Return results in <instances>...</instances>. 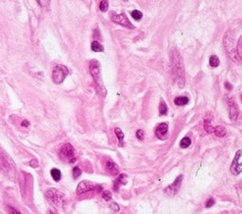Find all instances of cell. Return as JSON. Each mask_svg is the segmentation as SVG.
<instances>
[{
    "instance_id": "obj_1",
    "label": "cell",
    "mask_w": 242,
    "mask_h": 214,
    "mask_svg": "<svg viewBox=\"0 0 242 214\" xmlns=\"http://www.w3.org/2000/svg\"><path fill=\"white\" fill-rule=\"evenodd\" d=\"M170 59H171V67L173 79L179 85V87H184L185 85V70L183 59L176 48H173L170 52Z\"/></svg>"
},
{
    "instance_id": "obj_2",
    "label": "cell",
    "mask_w": 242,
    "mask_h": 214,
    "mask_svg": "<svg viewBox=\"0 0 242 214\" xmlns=\"http://www.w3.org/2000/svg\"><path fill=\"white\" fill-rule=\"evenodd\" d=\"M90 72H91V75H92L93 79L95 80L98 91L102 96H105L106 95H107V91H106V89L104 87L102 78H101V74H100V69H99V63L97 59H92L90 62Z\"/></svg>"
},
{
    "instance_id": "obj_3",
    "label": "cell",
    "mask_w": 242,
    "mask_h": 214,
    "mask_svg": "<svg viewBox=\"0 0 242 214\" xmlns=\"http://www.w3.org/2000/svg\"><path fill=\"white\" fill-rule=\"evenodd\" d=\"M223 45H224V48L226 50L227 55L229 56V58L232 59L234 62H237L238 55H237L236 47L235 46V36L231 29L228 30L224 35Z\"/></svg>"
},
{
    "instance_id": "obj_4",
    "label": "cell",
    "mask_w": 242,
    "mask_h": 214,
    "mask_svg": "<svg viewBox=\"0 0 242 214\" xmlns=\"http://www.w3.org/2000/svg\"><path fill=\"white\" fill-rule=\"evenodd\" d=\"M59 155L63 159H65L70 163H73L76 161L75 150L70 143H65L62 147H60V149L59 151Z\"/></svg>"
},
{
    "instance_id": "obj_5",
    "label": "cell",
    "mask_w": 242,
    "mask_h": 214,
    "mask_svg": "<svg viewBox=\"0 0 242 214\" xmlns=\"http://www.w3.org/2000/svg\"><path fill=\"white\" fill-rule=\"evenodd\" d=\"M69 71L65 65H56L52 72V79L56 84L62 83L67 76Z\"/></svg>"
},
{
    "instance_id": "obj_6",
    "label": "cell",
    "mask_w": 242,
    "mask_h": 214,
    "mask_svg": "<svg viewBox=\"0 0 242 214\" xmlns=\"http://www.w3.org/2000/svg\"><path fill=\"white\" fill-rule=\"evenodd\" d=\"M47 195L48 199L52 202L55 206L57 207H63L64 203H65V198H64V194L59 192L57 189H50L47 192L45 193Z\"/></svg>"
},
{
    "instance_id": "obj_7",
    "label": "cell",
    "mask_w": 242,
    "mask_h": 214,
    "mask_svg": "<svg viewBox=\"0 0 242 214\" xmlns=\"http://www.w3.org/2000/svg\"><path fill=\"white\" fill-rule=\"evenodd\" d=\"M110 18L113 22L119 24L123 26L129 27V28H133L132 24L129 21L128 17L126 16L125 13H121V14H117L115 11H111L110 12Z\"/></svg>"
},
{
    "instance_id": "obj_8",
    "label": "cell",
    "mask_w": 242,
    "mask_h": 214,
    "mask_svg": "<svg viewBox=\"0 0 242 214\" xmlns=\"http://www.w3.org/2000/svg\"><path fill=\"white\" fill-rule=\"evenodd\" d=\"M242 156V150H238L236 153V156L230 167V171L234 176H237L242 172V163H239V159Z\"/></svg>"
},
{
    "instance_id": "obj_9",
    "label": "cell",
    "mask_w": 242,
    "mask_h": 214,
    "mask_svg": "<svg viewBox=\"0 0 242 214\" xmlns=\"http://www.w3.org/2000/svg\"><path fill=\"white\" fill-rule=\"evenodd\" d=\"M98 185H96L95 183L91 182L89 180H83L81 182L79 183L78 188H77V193L78 194H81L90 191H94L96 189H98Z\"/></svg>"
},
{
    "instance_id": "obj_10",
    "label": "cell",
    "mask_w": 242,
    "mask_h": 214,
    "mask_svg": "<svg viewBox=\"0 0 242 214\" xmlns=\"http://www.w3.org/2000/svg\"><path fill=\"white\" fill-rule=\"evenodd\" d=\"M155 135L158 139L165 141L169 138V125L166 123H161L155 129Z\"/></svg>"
},
{
    "instance_id": "obj_11",
    "label": "cell",
    "mask_w": 242,
    "mask_h": 214,
    "mask_svg": "<svg viewBox=\"0 0 242 214\" xmlns=\"http://www.w3.org/2000/svg\"><path fill=\"white\" fill-rule=\"evenodd\" d=\"M183 176H179L176 179H175V181L172 183L171 185H169L168 188H166L165 190V192L168 193L169 195H174V194H176L177 193V192L179 191V189H180V187H181V184H182V181H183Z\"/></svg>"
},
{
    "instance_id": "obj_12",
    "label": "cell",
    "mask_w": 242,
    "mask_h": 214,
    "mask_svg": "<svg viewBox=\"0 0 242 214\" xmlns=\"http://www.w3.org/2000/svg\"><path fill=\"white\" fill-rule=\"evenodd\" d=\"M228 106H229V117L232 121H236L239 113L238 107L234 99H230L228 101Z\"/></svg>"
},
{
    "instance_id": "obj_13",
    "label": "cell",
    "mask_w": 242,
    "mask_h": 214,
    "mask_svg": "<svg viewBox=\"0 0 242 214\" xmlns=\"http://www.w3.org/2000/svg\"><path fill=\"white\" fill-rule=\"evenodd\" d=\"M106 170L108 171L109 174H111L112 176H115L119 173V168L116 165V163H115L113 160L109 159L106 163Z\"/></svg>"
},
{
    "instance_id": "obj_14",
    "label": "cell",
    "mask_w": 242,
    "mask_h": 214,
    "mask_svg": "<svg viewBox=\"0 0 242 214\" xmlns=\"http://www.w3.org/2000/svg\"><path fill=\"white\" fill-rule=\"evenodd\" d=\"M126 182H127V176L125 174H121L117 179L115 181L114 183V190L115 191H117L118 190V187L120 185H125L126 184Z\"/></svg>"
},
{
    "instance_id": "obj_15",
    "label": "cell",
    "mask_w": 242,
    "mask_h": 214,
    "mask_svg": "<svg viewBox=\"0 0 242 214\" xmlns=\"http://www.w3.org/2000/svg\"><path fill=\"white\" fill-rule=\"evenodd\" d=\"M211 119H212V116L211 114H209V117H208V114L205 116L204 118V123H203V127H204V129L207 133H213L214 130H215V127H213V126L211 125Z\"/></svg>"
},
{
    "instance_id": "obj_16",
    "label": "cell",
    "mask_w": 242,
    "mask_h": 214,
    "mask_svg": "<svg viewBox=\"0 0 242 214\" xmlns=\"http://www.w3.org/2000/svg\"><path fill=\"white\" fill-rule=\"evenodd\" d=\"M115 133L117 139H118V142H119L118 145L119 146H123L124 145V133L122 132V130H121L120 128H118V127H116L115 129Z\"/></svg>"
},
{
    "instance_id": "obj_17",
    "label": "cell",
    "mask_w": 242,
    "mask_h": 214,
    "mask_svg": "<svg viewBox=\"0 0 242 214\" xmlns=\"http://www.w3.org/2000/svg\"><path fill=\"white\" fill-rule=\"evenodd\" d=\"M189 102V99L188 97L186 96H178L174 99V103L177 105V106H185L186 105L187 103Z\"/></svg>"
},
{
    "instance_id": "obj_18",
    "label": "cell",
    "mask_w": 242,
    "mask_h": 214,
    "mask_svg": "<svg viewBox=\"0 0 242 214\" xmlns=\"http://www.w3.org/2000/svg\"><path fill=\"white\" fill-rule=\"evenodd\" d=\"M214 133L216 134V136L219 137V138H222V137H224L227 133L225 127H221V126H217L215 127V130H214Z\"/></svg>"
},
{
    "instance_id": "obj_19",
    "label": "cell",
    "mask_w": 242,
    "mask_h": 214,
    "mask_svg": "<svg viewBox=\"0 0 242 214\" xmlns=\"http://www.w3.org/2000/svg\"><path fill=\"white\" fill-rule=\"evenodd\" d=\"M50 174H51V176L52 178L55 180V181H60V178H62V173H60V171L59 169H56V168H53V169H51L50 171Z\"/></svg>"
},
{
    "instance_id": "obj_20",
    "label": "cell",
    "mask_w": 242,
    "mask_h": 214,
    "mask_svg": "<svg viewBox=\"0 0 242 214\" xmlns=\"http://www.w3.org/2000/svg\"><path fill=\"white\" fill-rule=\"evenodd\" d=\"M91 47H92V50L95 51V52H103L104 51V47L97 41H94L92 42V44H91Z\"/></svg>"
},
{
    "instance_id": "obj_21",
    "label": "cell",
    "mask_w": 242,
    "mask_h": 214,
    "mask_svg": "<svg viewBox=\"0 0 242 214\" xmlns=\"http://www.w3.org/2000/svg\"><path fill=\"white\" fill-rule=\"evenodd\" d=\"M209 64L211 67H218L219 65V59L215 55L211 56L209 59Z\"/></svg>"
},
{
    "instance_id": "obj_22",
    "label": "cell",
    "mask_w": 242,
    "mask_h": 214,
    "mask_svg": "<svg viewBox=\"0 0 242 214\" xmlns=\"http://www.w3.org/2000/svg\"><path fill=\"white\" fill-rule=\"evenodd\" d=\"M159 113L160 115H165L168 114V106L164 102V100H161L160 106H159Z\"/></svg>"
},
{
    "instance_id": "obj_23",
    "label": "cell",
    "mask_w": 242,
    "mask_h": 214,
    "mask_svg": "<svg viewBox=\"0 0 242 214\" xmlns=\"http://www.w3.org/2000/svg\"><path fill=\"white\" fill-rule=\"evenodd\" d=\"M236 51H237L238 58L242 60V35L238 39V42L236 44Z\"/></svg>"
},
{
    "instance_id": "obj_24",
    "label": "cell",
    "mask_w": 242,
    "mask_h": 214,
    "mask_svg": "<svg viewBox=\"0 0 242 214\" xmlns=\"http://www.w3.org/2000/svg\"><path fill=\"white\" fill-rule=\"evenodd\" d=\"M190 144H191V140L188 137H185V138H183L182 141L180 142V146L182 148H187Z\"/></svg>"
},
{
    "instance_id": "obj_25",
    "label": "cell",
    "mask_w": 242,
    "mask_h": 214,
    "mask_svg": "<svg viewBox=\"0 0 242 214\" xmlns=\"http://www.w3.org/2000/svg\"><path fill=\"white\" fill-rule=\"evenodd\" d=\"M131 17L134 19V20H140L142 17H143V13L141 12V11H139V10H132L131 11Z\"/></svg>"
},
{
    "instance_id": "obj_26",
    "label": "cell",
    "mask_w": 242,
    "mask_h": 214,
    "mask_svg": "<svg viewBox=\"0 0 242 214\" xmlns=\"http://www.w3.org/2000/svg\"><path fill=\"white\" fill-rule=\"evenodd\" d=\"M108 8H109V2L108 1H100L99 3V9L101 11L105 12V11H107L108 10Z\"/></svg>"
},
{
    "instance_id": "obj_27",
    "label": "cell",
    "mask_w": 242,
    "mask_h": 214,
    "mask_svg": "<svg viewBox=\"0 0 242 214\" xmlns=\"http://www.w3.org/2000/svg\"><path fill=\"white\" fill-rule=\"evenodd\" d=\"M81 175V170L80 169V168L79 167H74V169H73V176H74V178H78Z\"/></svg>"
},
{
    "instance_id": "obj_28",
    "label": "cell",
    "mask_w": 242,
    "mask_h": 214,
    "mask_svg": "<svg viewBox=\"0 0 242 214\" xmlns=\"http://www.w3.org/2000/svg\"><path fill=\"white\" fill-rule=\"evenodd\" d=\"M136 138H137L139 141H143L144 138H145V134H144V131L142 129H138L136 131Z\"/></svg>"
},
{
    "instance_id": "obj_29",
    "label": "cell",
    "mask_w": 242,
    "mask_h": 214,
    "mask_svg": "<svg viewBox=\"0 0 242 214\" xmlns=\"http://www.w3.org/2000/svg\"><path fill=\"white\" fill-rule=\"evenodd\" d=\"M102 197H103L104 200L109 201L111 198H112V193H111L109 191H105V192H103V193H102Z\"/></svg>"
},
{
    "instance_id": "obj_30",
    "label": "cell",
    "mask_w": 242,
    "mask_h": 214,
    "mask_svg": "<svg viewBox=\"0 0 242 214\" xmlns=\"http://www.w3.org/2000/svg\"><path fill=\"white\" fill-rule=\"evenodd\" d=\"M7 209H8L9 214H21L18 210H16L15 208H11V207H10V206L7 208Z\"/></svg>"
},
{
    "instance_id": "obj_31",
    "label": "cell",
    "mask_w": 242,
    "mask_h": 214,
    "mask_svg": "<svg viewBox=\"0 0 242 214\" xmlns=\"http://www.w3.org/2000/svg\"><path fill=\"white\" fill-rule=\"evenodd\" d=\"M214 204H215V200L213 199V198H210V199H208V201L206 202L205 207L206 208H211L212 206H214Z\"/></svg>"
},
{
    "instance_id": "obj_32",
    "label": "cell",
    "mask_w": 242,
    "mask_h": 214,
    "mask_svg": "<svg viewBox=\"0 0 242 214\" xmlns=\"http://www.w3.org/2000/svg\"><path fill=\"white\" fill-rule=\"evenodd\" d=\"M29 165L31 166L32 168H36V167H38V160H36V159H32V160H30V162H29Z\"/></svg>"
},
{
    "instance_id": "obj_33",
    "label": "cell",
    "mask_w": 242,
    "mask_h": 214,
    "mask_svg": "<svg viewBox=\"0 0 242 214\" xmlns=\"http://www.w3.org/2000/svg\"><path fill=\"white\" fill-rule=\"evenodd\" d=\"M110 207H111V208H112V209H115V210H119V206H118L116 203H112Z\"/></svg>"
},
{
    "instance_id": "obj_34",
    "label": "cell",
    "mask_w": 242,
    "mask_h": 214,
    "mask_svg": "<svg viewBox=\"0 0 242 214\" xmlns=\"http://www.w3.org/2000/svg\"><path fill=\"white\" fill-rule=\"evenodd\" d=\"M21 126H22V127H27L29 126L28 121H27V120H24L22 123H21Z\"/></svg>"
},
{
    "instance_id": "obj_35",
    "label": "cell",
    "mask_w": 242,
    "mask_h": 214,
    "mask_svg": "<svg viewBox=\"0 0 242 214\" xmlns=\"http://www.w3.org/2000/svg\"><path fill=\"white\" fill-rule=\"evenodd\" d=\"M225 87L227 90H232V85H230L228 82H225Z\"/></svg>"
},
{
    "instance_id": "obj_36",
    "label": "cell",
    "mask_w": 242,
    "mask_h": 214,
    "mask_svg": "<svg viewBox=\"0 0 242 214\" xmlns=\"http://www.w3.org/2000/svg\"><path fill=\"white\" fill-rule=\"evenodd\" d=\"M238 188H239V190H240V191H241V192H242V183H241V184H239Z\"/></svg>"
},
{
    "instance_id": "obj_37",
    "label": "cell",
    "mask_w": 242,
    "mask_h": 214,
    "mask_svg": "<svg viewBox=\"0 0 242 214\" xmlns=\"http://www.w3.org/2000/svg\"><path fill=\"white\" fill-rule=\"evenodd\" d=\"M50 214H57V212H56V211H51Z\"/></svg>"
}]
</instances>
